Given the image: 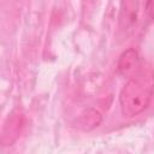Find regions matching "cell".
<instances>
[{"label": "cell", "instance_id": "1", "mask_svg": "<svg viewBox=\"0 0 154 154\" xmlns=\"http://www.w3.org/2000/svg\"><path fill=\"white\" fill-rule=\"evenodd\" d=\"M154 94V66L144 63L129 77L119 95L122 114L132 118L147 109Z\"/></svg>", "mask_w": 154, "mask_h": 154}, {"label": "cell", "instance_id": "2", "mask_svg": "<svg viewBox=\"0 0 154 154\" xmlns=\"http://www.w3.org/2000/svg\"><path fill=\"white\" fill-rule=\"evenodd\" d=\"M141 63L138 59V54L135 49L130 48L125 51L118 61V70L119 72L125 77H131L140 67Z\"/></svg>", "mask_w": 154, "mask_h": 154}, {"label": "cell", "instance_id": "3", "mask_svg": "<svg viewBox=\"0 0 154 154\" xmlns=\"http://www.w3.org/2000/svg\"><path fill=\"white\" fill-rule=\"evenodd\" d=\"M137 8H138V1L137 0H123L122 22H125V24H134L136 22Z\"/></svg>", "mask_w": 154, "mask_h": 154}, {"label": "cell", "instance_id": "4", "mask_svg": "<svg viewBox=\"0 0 154 154\" xmlns=\"http://www.w3.org/2000/svg\"><path fill=\"white\" fill-rule=\"evenodd\" d=\"M146 10H147L148 16L152 19H154V0H147V2H146Z\"/></svg>", "mask_w": 154, "mask_h": 154}]
</instances>
